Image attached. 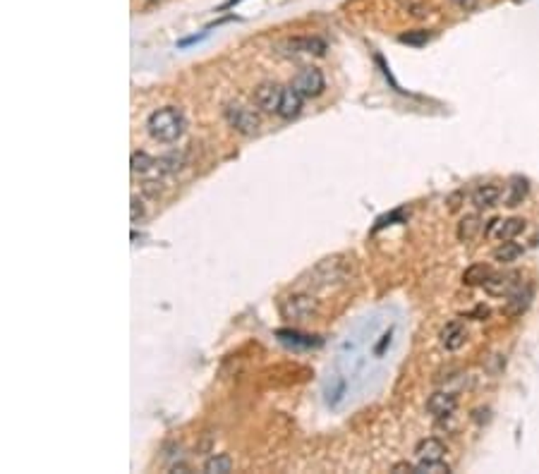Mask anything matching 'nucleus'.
Here are the masks:
<instances>
[{"mask_svg":"<svg viewBox=\"0 0 539 474\" xmlns=\"http://www.w3.org/2000/svg\"><path fill=\"white\" fill-rule=\"evenodd\" d=\"M185 113L175 106L159 108V111L151 113L147 120V132L151 134V139H156L161 144H175L185 134Z\"/></svg>","mask_w":539,"mask_h":474,"instance_id":"f257e3e1","label":"nucleus"},{"mask_svg":"<svg viewBox=\"0 0 539 474\" xmlns=\"http://www.w3.org/2000/svg\"><path fill=\"white\" fill-rule=\"evenodd\" d=\"M278 311L283 319H290V321H309L312 316L319 311V304L312 295H305V293H295V295H288L278 302Z\"/></svg>","mask_w":539,"mask_h":474,"instance_id":"f03ea898","label":"nucleus"},{"mask_svg":"<svg viewBox=\"0 0 539 474\" xmlns=\"http://www.w3.org/2000/svg\"><path fill=\"white\" fill-rule=\"evenodd\" d=\"M223 117L237 134H245V137L257 134L259 127H262V117H259L252 108H247L242 104H228L223 108Z\"/></svg>","mask_w":539,"mask_h":474,"instance_id":"7ed1b4c3","label":"nucleus"},{"mask_svg":"<svg viewBox=\"0 0 539 474\" xmlns=\"http://www.w3.org/2000/svg\"><path fill=\"white\" fill-rule=\"evenodd\" d=\"M522 285V276L517 271H506V273H492L487 283L482 285L492 297H508Z\"/></svg>","mask_w":539,"mask_h":474,"instance_id":"20e7f679","label":"nucleus"},{"mask_svg":"<svg viewBox=\"0 0 539 474\" xmlns=\"http://www.w3.org/2000/svg\"><path fill=\"white\" fill-rule=\"evenodd\" d=\"M293 86L305 96V99H316V96H321L323 89H326V79H323V72L319 67H305L298 77H295Z\"/></svg>","mask_w":539,"mask_h":474,"instance_id":"39448f33","label":"nucleus"},{"mask_svg":"<svg viewBox=\"0 0 539 474\" xmlns=\"http://www.w3.org/2000/svg\"><path fill=\"white\" fill-rule=\"evenodd\" d=\"M280 99H283V86H278L276 82H262L252 91V101L264 113H278Z\"/></svg>","mask_w":539,"mask_h":474,"instance_id":"423d86ee","label":"nucleus"},{"mask_svg":"<svg viewBox=\"0 0 539 474\" xmlns=\"http://www.w3.org/2000/svg\"><path fill=\"white\" fill-rule=\"evenodd\" d=\"M525 228H527V220L513 215V218H494L484 233L489 237H496L499 242H504V240H515L520 233H525Z\"/></svg>","mask_w":539,"mask_h":474,"instance_id":"0eeeda50","label":"nucleus"},{"mask_svg":"<svg viewBox=\"0 0 539 474\" xmlns=\"http://www.w3.org/2000/svg\"><path fill=\"white\" fill-rule=\"evenodd\" d=\"M276 338L283 345H288V348H298V350H314L323 345L319 336H309V333L295 331V328H278Z\"/></svg>","mask_w":539,"mask_h":474,"instance_id":"6e6552de","label":"nucleus"},{"mask_svg":"<svg viewBox=\"0 0 539 474\" xmlns=\"http://www.w3.org/2000/svg\"><path fill=\"white\" fill-rule=\"evenodd\" d=\"M467 341V328L462 321H449L444 328H441L439 333V343L441 348H446L449 352H456V350H460L462 345H465Z\"/></svg>","mask_w":539,"mask_h":474,"instance_id":"1a4fd4ad","label":"nucleus"},{"mask_svg":"<svg viewBox=\"0 0 539 474\" xmlns=\"http://www.w3.org/2000/svg\"><path fill=\"white\" fill-rule=\"evenodd\" d=\"M532 297H535V285L522 283L513 295H508V302H506V314L508 316H522L527 309H530Z\"/></svg>","mask_w":539,"mask_h":474,"instance_id":"9d476101","label":"nucleus"},{"mask_svg":"<svg viewBox=\"0 0 539 474\" xmlns=\"http://www.w3.org/2000/svg\"><path fill=\"white\" fill-rule=\"evenodd\" d=\"M456 407H458V398L453 395V393H446V391L434 393V395L427 400V409L434 414L436 419L451 417V414L456 412Z\"/></svg>","mask_w":539,"mask_h":474,"instance_id":"9b49d317","label":"nucleus"},{"mask_svg":"<svg viewBox=\"0 0 539 474\" xmlns=\"http://www.w3.org/2000/svg\"><path fill=\"white\" fill-rule=\"evenodd\" d=\"M302 101H305V96H302L293 84L285 86L283 99H280V106H278V115L283 117V120H293V117H298L302 113Z\"/></svg>","mask_w":539,"mask_h":474,"instance_id":"f8f14e48","label":"nucleus"},{"mask_svg":"<svg viewBox=\"0 0 539 474\" xmlns=\"http://www.w3.org/2000/svg\"><path fill=\"white\" fill-rule=\"evenodd\" d=\"M444 455H446V446L439 439H422L415 446L417 462H436V460H444Z\"/></svg>","mask_w":539,"mask_h":474,"instance_id":"ddd939ff","label":"nucleus"},{"mask_svg":"<svg viewBox=\"0 0 539 474\" xmlns=\"http://www.w3.org/2000/svg\"><path fill=\"white\" fill-rule=\"evenodd\" d=\"M288 48L293 53H307V56H323L328 51L326 41L319 36H298V39H290Z\"/></svg>","mask_w":539,"mask_h":474,"instance_id":"4468645a","label":"nucleus"},{"mask_svg":"<svg viewBox=\"0 0 539 474\" xmlns=\"http://www.w3.org/2000/svg\"><path fill=\"white\" fill-rule=\"evenodd\" d=\"M501 194H504V190H501L496 182H487V185H479L477 190L472 192V204L477 209H494L496 204H499Z\"/></svg>","mask_w":539,"mask_h":474,"instance_id":"2eb2a0df","label":"nucleus"},{"mask_svg":"<svg viewBox=\"0 0 539 474\" xmlns=\"http://www.w3.org/2000/svg\"><path fill=\"white\" fill-rule=\"evenodd\" d=\"M522 254H525V247L517 245V242H513V240H504V242H501V245L492 252L494 261H499V263H513V261H517V259H520Z\"/></svg>","mask_w":539,"mask_h":474,"instance_id":"dca6fc26","label":"nucleus"},{"mask_svg":"<svg viewBox=\"0 0 539 474\" xmlns=\"http://www.w3.org/2000/svg\"><path fill=\"white\" fill-rule=\"evenodd\" d=\"M479 230H482V218H479L477 213H467L460 218V223H458V240L460 242H472L474 237L479 235Z\"/></svg>","mask_w":539,"mask_h":474,"instance_id":"f3484780","label":"nucleus"},{"mask_svg":"<svg viewBox=\"0 0 539 474\" xmlns=\"http://www.w3.org/2000/svg\"><path fill=\"white\" fill-rule=\"evenodd\" d=\"M527 192H530V182H527L525 177H520V175L510 177V182H508V194H506V206H510V209L520 206L522 199L527 197Z\"/></svg>","mask_w":539,"mask_h":474,"instance_id":"a211bd4d","label":"nucleus"},{"mask_svg":"<svg viewBox=\"0 0 539 474\" xmlns=\"http://www.w3.org/2000/svg\"><path fill=\"white\" fill-rule=\"evenodd\" d=\"M129 168H132L134 175H147L154 168H159V161L149 156L147 151H134L132 158H129Z\"/></svg>","mask_w":539,"mask_h":474,"instance_id":"6ab92c4d","label":"nucleus"},{"mask_svg":"<svg viewBox=\"0 0 539 474\" xmlns=\"http://www.w3.org/2000/svg\"><path fill=\"white\" fill-rule=\"evenodd\" d=\"M348 395V379L345 376H338L333 379V386H326V405L328 407H338Z\"/></svg>","mask_w":539,"mask_h":474,"instance_id":"aec40b11","label":"nucleus"},{"mask_svg":"<svg viewBox=\"0 0 539 474\" xmlns=\"http://www.w3.org/2000/svg\"><path fill=\"white\" fill-rule=\"evenodd\" d=\"M230 470H233V457L228 452H218V455H211L204 462V472L207 474H228Z\"/></svg>","mask_w":539,"mask_h":474,"instance_id":"412c9836","label":"nucleus"},{"mask_svg":"<svg viewBox=\"0 0 539 474\" xmlns=\"http://www.w3.org/2000/svg\"><path fill=\"white\" fill-rule=\"evenodd\" d=\"M492 273L494 271L487 266V263H474V266H470L465 273H462V283L470 285V288H474V285H484Z\"/></svg>","mask_w":539,"mask_h":474,"instance_id":"4be33fe9","label":"nucleus"},{"mask_svg":"<svg viewBox=\"0 0 539 474\" xmlns=\"http://www.w3.org/2000/svg\"><path fill=\"white\" fill-rule=\"evenodd\" d=\"M431 34L424 29H415V31H408V34L401 36V43H408V46H424V43H429Z\"/></svg>","mask_w":539,"mask_h":474,"instance_id":"5701e85b","label":"nucleus"},{"mask_svg":"<svg viewBox=\"0 0 539 474\" xmlns=\"http://www.w3.org/2000/svg\"><path fill=\"white\" fill-rule=\"evenodd\" d=\"M419 472H422V474H441V472H451V467L449 465H446V462L444 460H436V462H417V465H415V474H419Z\"/></svg>","mask_w":539,"mask_h":474,"instance_id":"b1692460","label":"nucleus"},{"mask_svg":"<svg viewBox=\"0 0 539 474\" xmlns=\"http://www.w3.org/2000/svg\"><path fill=\"white\" fill-rule=\"evenodd\" d=\"M182 168V156L180 154H170V156H163L159 158V170H166V172H175Z\"/></svg>","mask_w":539,"mask_h":474,"instance_id":"393cba45","label":"nucleus"},{"mask_svg":"<svg viewBox=\"0 0 539 474\" xmlns=\"http://www.w3.org/2000/svg\"><path fill=\"white\" fill-rule=\"evenodd\" d=\"M129 215H132V223H139V220L147 215V211H144V204L139 197H132V204H129Z\"/></svg>","mask_w":539,"mask_h":474,"instance_id":"a878e982","label":"nucleus"},{"mask_svg":"<svg viewBox=\"0 0 539 474\" xmlns=\"http://www.w3.org/2000/svg\"><path fill=\"white\" fill-rule=\"evenodd\" d=\"M391 341H393V328H388L384 336L379 338V343L374 345V354H376V357H381V354H384L386 350L391 348Z\"/></svg>","mask_w":539,"mask_h":474,"instance_id":"bb28decb","label":"nucleus"},{"mask_svg":"<svg viewBox=\"0 0 539 474\" xmlns=\"http://www.w3.org/2000/svg\"><path fill=\"white\" fill-rule=\"evenodd\" d=\"M396 218L403 220V211H391L388 215H381V218L376 220L374 230H381V228H386V225H393V220H396Z\"/></svg>","mask_w":539,"mask_h":474,"instance_id":"cd10ccee","label":"nucleus"},{"mask_svg":"<svg viewBox=\"0 0 539 474\" xmlns=\"http://www.w3.org/2000/svg\"><path fill=\"white\" fill-rule=\"evenodd\" d=\"M470 319H474V321H484L489 316V307H484V304H479V307H474V309L470 311Z\"/></svg>","mask_w":539,"mask_h":474,"instance_id":"c85d7f7f","label":"nucleus"},{"mask_svg":"<svg viewBox=\"0 0 539 474\" xmlns=\"http://www.w3.org/2000/svg\"><path fill=\"white\" fill-rule=\"evenodd\" d=\"M456 8H460V10H465V13H470V10H474L477 8V0H451Z\"/></svg>","mask_w":539,"mask_h":474,"instance_id":"c756f323","label":"nucleus"},{"mask_svg":"<svg viewBox=\"0 0 539 474\" xmlns=\"http://www.w3.org/2000/svg\"><path fill=\"white\" fill-rule=\"evenodd\" d=\"M391 472H396V474L412 472V474H415V465H412V462H396V465L391 467Z\"/></svg>","mask_w":539,"mask_h":474,"instance_id":"7c9ffc66","label":"nucleus"},{"mask_svg":"<svg viewBox=\"0 0 539 474\" xmlns=\"http://www.w3.org/2000/svg\"><path fill=\"white\" fill-rule=\"evenodd\" d=\"M204 36H207V31H204V34H199V36H190V39H182V41H177V48H187V46H192V43L202 41Z\"/></svg>","mask_w":539,"mask_h":474,"instance_id":"2f4dec72","label":"nucleus"},{"mask_svg":"<svg viewBox=\"0 0 539 474\" xmlns=\"http://www.w3.org/2000/svg\"><path fill=\"white\" fill-rule=\"evenodd\" d=\"M237 3H242V0H228V3H223V8L220 10H228V8H235Z\"/></svg>","mask_w":539,"mask_h":474,"instance_id":"473e14b6","label":"nucleus"},{"mask_svg":"<svg viewBox=\"0 0 539 474\" xmlns=\"http://www.w3.org/2000/svg\"><path fill=\"white\" fill-rule=\"evenodd\" d=\"M149 3H151V0H149Z\"/></svg>","mask_w":539,"mask_h":474,"instance_id":"72a5a7b5","label":"nucleus"}]
</instances>
